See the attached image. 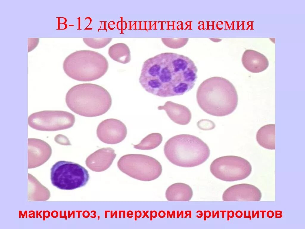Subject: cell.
<instances>
[{
	"mask_svg": "<svg viewBox=\"0 0 305 229\" xmlns=\"http://www.w3.org/2000/svg\"><path fill=\"white\" fill-rule=\"evenodd\" d=\"M163 137L158 133L150 134L143 138L138 144L134 145V148L141 150H149L158 147L161 143Z\"/></svg>",
	"mask_w": 305,
	"mask_h": 229,
	"instance_id": "cell-20",
	"label": "cell"
},
{
	"mask_svg": "<svg viewBox=\"0 0 305 229\" xmlns=\"http://www.w3.org/2000/svg\"><path fill=\"white\" fill-rule=\"evenodd\" d=\"M161 40L167 47L172 49H178L184 46L187 43L189 38H162Z\"/></svg>",
	"mask_w": 305,
	"mask_h": 229,
	"instance_id": "cell-22",
	"label": "cell"
},
{
	"mask_svg": "<svg viewBox=\"0 0 305 229\" xmlns=\"http://www.w3.org/2000/svg\"><path fill=\"white\" fill-rule=\"evenodd\" d=\"M117 166L122 172L134 179L150 181L161 175L162 166L160 162L151 157L140 154H129L122 156Z\"/></svg>",
	"mask_w": 305,
	"mask_h": 229,
	"instance_id": "cell-6",
	"label": "cell"
},
{
	"mask_svg": "<svg viewBox=\"0 0 305 229\" xmlns=\"http://www.w3.org/2000/svg\"><path fill=\"white\" fill-rule=\"evenodd\" d=\"M164 152L171 163L186 168L201 164L210 155V149L206 143L196 136L186 134L169 138L164 145Z\"/></svg>",
	"mask_w": 305,
	"mask_h": 229,
	"instance_id": "cell-4",
	"label": "cell"
},
{
	"mask_svg": "<svg viewBox=\"0 0 305 229\" xmlns=\"http://www.w3.org/2000/svg\"><path fill=\"white\" fill-rule=\"evenodd\" d=\"M158 109L165 110L170 119L178 124L187 125L191 119V113L188 108L171 101H167L164 105L159 106Z\"/></svg>",
	"mask_w": 305,
	"mask_h": 229,
	"instance_id": "cell-14",
	"label": "cell"
},
{
	"mask_svg": "<svg viewBox=\"0 0 305 229\" xmlns=\"http://www.w3.org/2000/svg\"><path fill=\"white\" fill-rule=\"evenodd\" d=\"M108 53L111 58L117 62L126 64L130 61V49L124 43H118L113 45L109 48Z\"/></svg>",
	"mask_w": 305,
	"mask_h": 229,
	"instance_id": "cell-19",
	"label": "cell"
},
{
	"mask_svg": "<svg viewBox=\"0 0 305 229\" xmlns=\"http://www.w3.org/2000/svg\"><path fill=\"white\" fill-rule=\"evenodd\" d=\"M97 137L102 142L114 144L122 141L126 137L127 129L125 124L118 120L111 118L102 121L97 129Z\"/></svg>",
	"mask_w": 305,
	"mask_h": 229,
	"instance_id": "cell-10",
	"label": "cell"
},
{
	"mask_svg": "<svg viewBox=\"0 0 305 229\" xmlns=\"http://www.w3.org/2000/svg\"><path fill=\"white\" fill-rule=\"evenodd\" d=\"M244 67L248 71L257 73L266 69L269 65V61L263 54L252 49H247L242 58Z\"/></svg>",
	"mask_w": 305,
	"mask_h": 229,
	"instance_id": "cell-15",
	"label": "cell"
},
{
	"mask_svg": "<svg viewBox=\"0 0 305 229\" xmlns=\"http://www.w3.org/2000/svg\"><path fill=\"white\" fill-rule=\"evenodd\" d=\"M55 140L57 143L61 145H71L68 138L61 134H59L56 136Z\"/></svg>",
	"mask_w": 305,
	"mask_h": 229,
	"instance_id": "cell-24",
	"label": "cell"
},
{
	"mask_svg": "<svg viewBox=\"0 0 305 229\" xmlns=\"http://www.w3.org/2000/svg\"><path fill=\"white\" fill-rule=\"evenodd\" d=\"M262 197L260 190L253 185L240 184L232 186L223 192L224 201H259Z\"/></svg>",
	"mask_w": 305,
	"mask_h": 229,
	"instance_id": "cell-11",
	"label": "cell"
},
{
	"mask_svg": "<svg viewBox=\"0 0 305 229\" xmlns=\"http://www.w3.org/2000/svg\"><path fill=\"white\" fill-rule=\"evenodd\" d=\"M196 98L200 107L211 115L222 117L232 113L238 103L236 90L229 81L214 77L204 81L197 90Z\"/></svg>",
	"mask_w": 305,
	"mask_h": 229,
	"instance_id": "cell-2",
	"label": "cell"
},
{
	"mask_svg": "<svg viewBox=\"0 0 305 229\" xmlns=\"http://www.w3.org/2000/svg\"><path fill=\"white\" fill-rule=\"evenodd\" d=\"M256 139L259 144L266 149H275V125L263 126L258 131Z\"/></svg>",
	"mask_w": 305,
	"mask_h": 229,
	"instance_id": "cell-18",
	"label": "cell"
},
{
	"mask_svg": "<svg viewBox=\"0 0 305 229\" xmlns=\"http://www.w3.org/2000/svg\"><path fill=\"white\" fill-rule=\"evenodd\" d=\"M193 192L192 188L183 183L173 184L169 186L165 192V197L169 201H188L192 199Z\"/></svg>",
	"mask_w": 305,
	"mask_h": 229,
	"instance_id": "cell-16",
	"label": "cell"
},
{
	"mask_svg": "<svg viewBox=\"0 0 305 229\" xmlns=\"http://www.w3.org/2000/svg\"><path fill=\"white\" fill-rule=\"evenodd\" d=\"M197 125L200 129L205 130L212 129L215 126L213 121L207 119L200 120L197 122Z\"/></svg>",
	"mask_w": 305,
	"mask_h": 229,
	"instance_id": "cell-23",
	"label": "cell"
},
{
	"mask_svg": "<svg viewBox=\"0 0 305 229\" xmlns=\"http://www.w3.org/2000/svg\"><path fill=\"white\" fill-rule=\"evenodd\" d=\"M197 72L194 62L188 57L163 53L144 62L139 81L146 91L156 96L180 95L194 87Z\"/></svg>",
	"mask_w": 305,
	"mask_h": 229,
	"instance_id": "cell-1",
	"label": "cell"
},
{
	"mask_svg": "<svg viewBox=\"0 0 305 229\" xmlns=\"http://www.w3.org/2000/svg\"><path fill=\"white\" fill-rule=\"evenodd\" d=\"M108 63L102 55L88 50L76 51L65 59L63 68L69 77L81 81H90L103 76L108 68Z\"/></svg>",
	"mask_w": 305,
	"mask_h": 229,
	"instance_id": "cell-5",
	"label": "cell"
},
{
	"mask_svg": "<svg viewBox=\"0 0 305 229\" xmlns=\"http://www.w3.org/2000/svg\"><path fill=\"white\" fill-rule=\"evenodd\" d=\"M28 180V201H43L49 199L50 193L47 188L34 176L29 173Z\"/></svg>",
	"mask_w": 305,
	"mask_h": 229,
	"instance_id": "cell-17",
	"label": "cell"
},
{
	"mask_svg": "<svg viewBox=\"0 0 305 229\" xmlns=\"http://www.w3.org/2000/svg\"><path fill=\"white\" fill-rule=\"evenodd\" d=\"M112 38H83V41L87 46L95 49H101L109 44Z\"/></svg>",
	"mask_w": 305,
	"mask_h": 229,
	"instance_id": "cell-21",
	"label": "cell"
},
{
	"mask_svg": "<svg viewBox=\"0 0 305 229\" xmlns=\"http://www.w3.org/2000/svg\"><path fill=\"white\" fill-rule=\"evenodd\" d=\"M75 122V117L67 112L46 110L33 113L28 117V123L35 129L46 131L64 130L72 127Z\"/></svg>",
	"mask_w": 305,
	"mask_h": 229,
	"instance_id": "cell-9",
	"label": "cell"
},
{
	"mask_svg": "<svg viewBox=\"0 0 305 229\" xmlns=\"http://www.w3.org/2000/svg\"><path fill=\"white\" fill-rule=\"evenodd\" d=\"M66 102L75 113L88 117L102 115L110 108L112 103L109 92L99 85L91 83L79 84L67 93Z\"/></svg>",
	"mask_w": 305,
	"mask_h": 229,
	"instance_id": "cell-3",
	"label": "cell"
},
{
	"mask_svg": "<svg viewBox=\"0 0 305 229\" xmlns=\"http://www.w3.org/2000/svg\"><path fill=\"white\" fill-rule=\"evenodd\" d=\"M89 178L88 171L85 168L71 162L58 161L51 169L52 184L61 190H71L84 186Z\"/></svg>",
	"mask_w": 305,
	"mask_h": 229,
	"instance_id": "cell-7",
	"label": "cell"
},
{
	"mask_svg": "<svg viewBox=\"0 0 305 229\" xmlns=\"http://www.w3.org/2000/svg\"><path fill=\"white\" fill-rule=\"evenodd\" d=\"M210 171L217 178L226 182L244 179L250 174L252 168L250 163L242 157L225 156L216 158L210 165Z\"/></svg>",
	"mask_w": 305,
	"mask_h": 229,
	"instance_id": "cell-8",
	"label": "cell"
},
{
	"mask_svg": "<svg viewBox=\"0 0 305 229\" xmlns=\"http://www.w3.org/2000/svg\"><path fill=\"white\" fill-rule=\"evenodd\" d=\"M114 149L111 148L99 149L90 155L86 159V166L97 172L107 169L111 165L116 156Z\"/></svg>",
	"mask_w": 305,
	"mask_h": 229,
	"instance_id": "cell-13",
	"label": "cell"
},
{
	"mask_svg": "<svg viewBox=\"0 0 305 229\" xmlns=\"http://www.w3.org/2000/svg\"><path fill=\"white\" fill-rule=\"evenodd\" d=\"M28 169L39 166L46 163L50 158L52 153L49 144L42 140L36 138H28Z\"/></svg>",
	"mask_w": 305,
	"mask_h": 229,
	"instance_id": "cell-12",
	"label": "cell"
}]
</instances>
